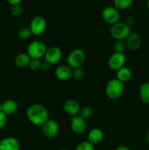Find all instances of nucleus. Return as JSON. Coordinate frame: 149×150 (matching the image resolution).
<instances>
[{"mask_svg": "<svg viewBox=\"0 0 149 150\" xmlns=\"http://www.w3.org/2000/svg\"><path fill=\"white\" fill-rule=\"evenodd\" d=\"M26 117L34 125L42 126L48 120V110L41 104H32L26 110Z\"/></svg>", "mask_w": 149, "mask_h": 150, "instance_id": "obj_1", "label": "nucleus"}, {"mask_svg": "<svg viewBox=\"0 0 149 150\" xmlns=\"http://www.w3.org/2000/svg\"><path fill=\"white\" fill-rule=\"evenodd\" d=\"M124 90V84L117 79L108 81L105 86V93L111 100H116L122 95Z\"/></svg>", "mask_w": 149, "mask_h": 150, "instance_id": "obj_2", "label": "nucleus"}, {"mask_svg": "<svg viewBox=\"0 0 149 150\" xmlns=\"http://www.w3.org/2000/svg\"><path fill=\"white\" fill-rule=\"evenodd\" d=\"M47 46L44 42L41 40H34L28 45L26 54L31 59H39L44 57L47 51Z\"/></svg>", "mask_w": 149, "mask_h": 150, "instance_id": "obj_3", "label": "nucleus"}, {"mask_svg": "<svg viewBox=\"0 0 149 150\" xmlns=\"http://www.w3.org/2000/svg\"><path fill=\"white\" fill-rule=\"evenodd\" d=\"M131 29L125 23L118 22L112 25L110 29V35L112 38L116 40H124L131 34Z\"/></svg>", "mask_w": 149, "mask_h": 150, "instance_id": "obj_4", "label": "nucleus"}, {"mask_svg": "<svg viewBox=\"0 0 149 150\" xmlns=\"http://www.w3.org/2000/svg\"><path fill=\"white\" fill-rule=\"evenodd\" d=\"M86 60V54L81 49H74L70 53L67 58V64L72 70L80 68Z\"/></svg>", "mask_w": 149, "mask_h": 150, "instance_id": "obj_5", "label": "nucleus"}, {"mask_svg": "<svg viewBox=\"0 0 149 150\" xmlns=\"http://www.w3.org/2000/svg\"><path fill=\"white\" fill-rule=\"evenodd\" d=\"M102 17L107 23L113 25L118 23L119 21L120 14L118 9L115 8V7L108 6L102 10Z\"/></svg>", "mask_w": 149, "mask_h": 150, "instance_id": "obj_6", "label": "nucleus"}, {"mask_svg": "<svg viewBox=\"0 0 149 150\" xmlns=\"http://www.w3.org/2000/svg\"><path fill=\"white\" fill-rule=\"evenodd\" d=\"M47 27L46 20L42 16H36L32 20L29 26L32 35L35 36L41 35L45 31Z\"/></svg>", "mask_w": 149, "mask_h": 150, "instance_id": "obj_7", "label": "nucleus"}, {"mask_svg": "<svg viewBox=\"0 0 149 150\" xmlns=\"http://www.w3.org/2000/svg\"><path fill=\"white\" fill-rule=\"evenodd\" d=\"M61 57H62V52L60 48L56 45H53L47 48L44 58L45 59V61L49 63L51 65H53L57 64L61 60Z\"/></svg>", "mask_w": 149, "mask_h": 150, "instance_id": "obj_8", "label": "nucleus"}, {"mask_svg": "<svg viewBox=\"0 0 149 150\" xmlns=\"http://www.w3.org/2000/svg\"><path fill=\"white\" fill-rule=\"evenodd\" d=\"M70 127L73 133L77 135H82L86 132L87 125L86 120L80 115H76L72 117L70 121Z\"/></svg>", "mask_w": 149, "mask_h": 150, "instance_id": "obj_9", "label": "nucleus"}, {"mask_svg": "<svg viewBox=\"0 0 149 150\" xmlns=\"http://www.w3.org/2000/svg\"><path fill=\"white\" fill-rule=\"evenodd\" d=\"M58 124L53 120H48L42 125V133L48 139L56 137L58 134Z\"/></svg>", "mask_w": 149, "mask_h": 150, "instance_id": "obj_10", "label": "nucleus"}, {"mask_svg": "<svg viewBox=\"0 0 149 150\" xmlns=\"http://www.w3.org/2000/svg\"><path fill=\"white\" fill-rule=\"evenodd\" d=\"M126 63V57L124 54L115 53L110 57L108 59V66L113 71H117L121 67H124Z\"/></svg>", "mask_w": 149, "mask_h": 150, "instance_id": "obj_11", "label": "nucleus"}, {"mask_svg": "<svg viewBox=\"0 0 149 150\" xmlns=\"http://www.w3.org/2000/svg\"><path fill=\"white\" fill-rule=\"evenodd\" d=\"M63 109L67 114L74 117V116L78 115L80 114L81 108H80L79 103L76 100H67L63 104Z\"/></svg>", "mask_w": 149, "mask_h": 150, "instance_id": "obj_12", "label": "nucleus"}, {"mask_svg": "<svg viewBox=\"0 0 149 150\" xmlns=\"http://www.w3.org/2000/svg\"><path fill=\"white\" fill-rule=\"evenodd\" d=\"M72 69L69 67L67 64L58 66L55 70L56 77L61 81L69 80L70 78H72Z\"/></svg>", "mask_w": 149, "mask_h": 150, "instance_id": "obj_13", "label": "nucleus"}, {"mask_svg": "<svg viewBox=\"0 0 149 150\" xmlns=\"http://www.w3.org/2000/svg\"><path fill=\"white\" fill-rule=\"evenodd\" d=\"M0 150H20V143L15 138H4L1 139Z\"/></svg>", "mask_w": 149, "mask_h": 150, "instance_id": "obj_14", "label": "nucleus"}, {"mask_svg": "<svg viewBox=\"0 0 149 150\" xmlns=\"http://www.w3.org/2000/svg\"><path fill=\"white\" fill-rule=\"evenodd\" d=\"M126 45L131 51H137L141 45V38L140 35L135 32H131L126 39Z\"/></svg>", "mask_w": 149, "mask_h": 150, "instance_id": "obj_15", "label": "nucleus"}, {"mask_svg": "<svg viewBox=\"0 0 149 150\" xmlns=\"http://www.w3.org/2000/svg\"><path fill=\"white\" fill-rule=\"evenodd\" d=\"M104 139V133L102 130L99 128L91 129L88 133V142L93 145L98 144L101 143Z\"/></svg>", "mask_w": 149, "mask_h": 150, "instance_id": "obj_16", "label": "nucleus"}, {"mask_svg": "<svg viewBox=\"0 0 149 150\" xmlns=\"http://www.w3.org/2000/svg\"><path fill=\"white\" fill-rule=\"evenodd\" d=\"M31 58L26 53H20L17 54L14 58V63L17 67L20 68L29 67Z\"/></svg>", "mask_w": 149, "mask_h": 150, "instance_id": "obj_17", "label": "nucleus"}, {"mask_svg": "<svg viewBox=\"0 0 149 150\" xmlns=\"http://www.w3.org/2000/svg\"><path fill=\"white\" fill-rule=\"evenodd\" d=\"M2 111L7 116L13 115L18 110V104L14 100H7L4 103H2Z\"/></svg>", "mask_w": 149, "mask_h": 150, "instance_id": "obj_18", "label": "nucleus"}, {"mask_svg": "<svg viewBox=\"0 0 149 150\" xmlns=\"http://www.w3.org/2000/svg\"><path fill=\"white\" fill-rule=\"evenodd\" d=\"M116 75V79H118V80H119L120 81H121L122 83H124L130 80V79L131 78L132 73H131V70H130V68L124 66V67H121V69L117 70Z\"/></svg>", "mask_w": 149, "mask_h": 150, "instance_id": "obj_19", "label": "nucleus"}, {"mask_svg": "<svg viewBox=\"0 0 149 150\" xmlns=\"http://www.w3.org/2000/svg\"><path fill=\"white\" fill-rule=\"evenodd\" d=\"M139 97L143 103L149 104V82H145L140 85Z\"/></svg>", "mask_w": 149, "mask_h": 150, "instance_id": "obj_20", "label": "nucleus"}, {"mask_svg": "<svg viewBox=\"0 0 149 150\" xmlns=\"http://www.w3.org/2000/svg\"><path fill=\"white\" fill-rule=\"evenodd\" d=\"M134 0H114V6L118 10H127L132 5Z\"/></svg>", "mask_w": 149, "mask_h": 150, "instance_id": "obj_21", "label": "nucleus"}, {"mask_svg": "<svg viewBox=\"0 0 149 150\" xmlns=\"http://www.w3.org/2000/svg\"><path fill=\"white\" fill-rule=\"evenodd\" d=\"M32 35V32H31L29 28H21L19 29V31L17 33V37L18 39L21 40H26L29 39L30 37Z\"/></svg>", "mask_w": 149, "mask_h": 150, "instance_id": "obj_22", "label": "nucleus"}, {"mask_svg": "<svg viewBox=\"0 0 149 150\" xmlns=\"http://www.w3.org/2000/svg\"><path fill=\"white\" fill-rule=\"evenodd\" d=\"M126 48H127L126 43L123 42L122 40H117L115 42L113 46L115 53H118V54H124V52L126 50Z\"/></svg>", "mask_w": 149, "mask_h": 150, "instance_id": "obj_23", "label": "nucleus"}, {"mask_svg": "<svg viewBox=\"0 0 149 150\" xmlns=\"http://www.w3.org/2000/svg\"><path fill=\"white\" fill-rule=\"evenodd\" d=\"M92 114H93V110H92V108L89 106H84L83 108H81L79 115H80L83 118L86 120V119L90 118Z\"/></svg>", "mask_w": 149, "mask_h": 150, "instance_id": "obj_24", "label": "nucleus"}, {"mask_svg": "<svg viewBox=\"0 0 149 150\" xmlns=\"http://www.w3.org/2000/svg\"><path fill=\"white\" fill-rule=\"evenodd\" d=\"M75 150H95L94 145L91 144L88 141L87 142H83L77 145Z\"/></svg>", "mask_w": 149, "mask_h": 150, "instance_id": "obj_25", "label": "nucleus"}, {"mask_svg": "<svg viewBox=\"0 0 149 150\" xmlns=\"http://www.w3.org/2000/svg\"><path fill=\"white\" fill-rule=\"evenodd\" d=\"M41 63L42 62L39 59H31L29 64V69L34 72L38 71L39 70H40Z\"/></svg>", "mask_w": 149, "mask_h": 150, "instance_id": "obj_26", "label": "nucleus"}, {"mask_svg": "<svg viewBox=\"0 0 149 150\" xmlns=\"http://www.w3.org/2000/svg\"><path fill=\"white\" fill-rule=\"evenodd\" d=\"M72 77L76 81H80L81 79H83V78L84 77V72L82 70L81 68H76L72 70Z\"/></svg>", "mask_w": 149, "mask_h": 150, "instance_id": "obj_27", "label": "nucleus"}, {"mask_svg": "<svg viewBox=\"0 0 149 150\" xmlns=\"http://www.w3.org/2000/svg\"><path fill=\"white\" fill-rule=\"evenodd\" d=\"M22 12H23V9L20 4L13 5L10 8V13H11L12 16H13L14 17H19L22 14Z\"/></svg>", "mask_w": 149, "mask_h": 150, "instance_id": "obj_28", "label": "nucleus"}, {"mask_svg": "<svg viewBox=\"0 0 149 150\" xmlns=\"http://www.w3.org/2000/svg\"><path fill=\"white\" fill-rule=\"evenodd\" d=\"M7 122V116L3 111H0V129L3 128Z\"/></svg>", "mask_w": 149, "mask_h": 150, "instance_id": "obj_29", "label": "nucleus"}, {"mask_svg": "<svg viewBox=\"0 0 149 150\" xmlns=\"http://www.w3.org/2000/svg\"><path fill=\"white\" fill-rule=\"evenodd\" d=\"M135 22H136L135 17L133 16H129L126 18V21L124 22V23H125L126 24L128 25V26L130 27L131 26L134 25V23H135Z\"/></svg>", "mask_w": 149, "mask_h": 150, "instance_id": "obj_30", "label": "nucleus"}, {"mask_svg": "<svg viewBox=\"0 0 149 150\" xmlns=\"http://www.w3.org/2000/svg\"><path fill=\"white\" fill-rule=\"evenodd\" d=\"M51 64H49L48 62H47L46 61L43 62L41 63V67H40V70H42V71H48L51 68Z\"/></svg>", "mask_w": 149, "mask_h": 150, "instance_id": "obj_31", "label": "nucleus"}, {"mask_svg": "<svg viewBox=\"0 0 149 150\" xmlns=\"http://www.w3.org/2000/svg\"><path fill=\"white\" fill-rule=\"evenodd\" d=\"M6 1L8 2V4H10V5H17V4H20V2L22 1V0H6Z\"/></svg>", "mask_w": 149, "mask_h": 150, "instance_id": "obj_32", "label": "nucleus"}, {"mask_svg": "<svg viewBox=\"0 0 149 150\" xmlns=\"http://www.w3.org/2000/svg\"><path fill=\"white\" fill-rule=\"evenodd\" d=\"M115 150H130V149L128 146H125V145H120V146H118V147L116 148Z\"/></svg>", "mask_w": 149, "mask_h": 150, "instance_id": "obj_33", "label": "nucleus"}, {"mask_svg": "<svg viewBox=\"0 0 149 150\" xmlns=\"http://www.w3.org/2000/svg\"><path fill=\"white\" fill-rule=\"evenodd\" d=\"M146 140H147V142L149 144V132L148 133L147 136H146Z\"/></svg>", "mask_w": 149, "mask_h": 150, "instance_id": "obj_34", "label": "nucleus"}, {"mask_svg": "<svg viewBox=\"0 0 149 150\" xmlns=\"http://www.w3.org/2000/svg\"><path fill=\"white\" fill-rule=\"evenodd\" d=\"M2 108H3V105L1 103H0V111H2Z\"/></svg>", "mask_w": 149, "mask_h": 150, "instance_id": "obj_35", "label": "nucleus"}, {"mask_svg": "<svg viewBox=\"0 0 149 150\" xmlns=\"http://www.w3.org/2000/svg\"><path fill=\"white\" fill-rule=\"evenodd\" d=\"M146 5H147L148 9L149 10V0H147V2H146Z\"/></svg>", "mask_w": 149, "mask_h": 150, "instance_id": "obj_36", "label": "nucleus"}, {"mask_svg": "<svg viewBox=\"0 0 149 150\" xmlns=\"http://www.w3.org/2000/svg\"><path fill=\"white\" fill-rule=\"evenodd\" d=\"M60 150H70V149H60Z\"/></svg>", "mask_w": 149, "mask_h": 150, "instance_id": "obj_37", "label": "nucleus"}, {"mask_svg": "<svg viewBox=\"0 0 149 150\" xmlns=\"http://www.w3.org/2000/svg\"><path fill=\"white\" fill-rule=\"evenodd\" d=\"M1 139H0V144H1Z\"/></svg>", "mask_w": 149, "mask_h": 150, "instance_id": "obj_38", "label": "nucleus"}]
</instances>
